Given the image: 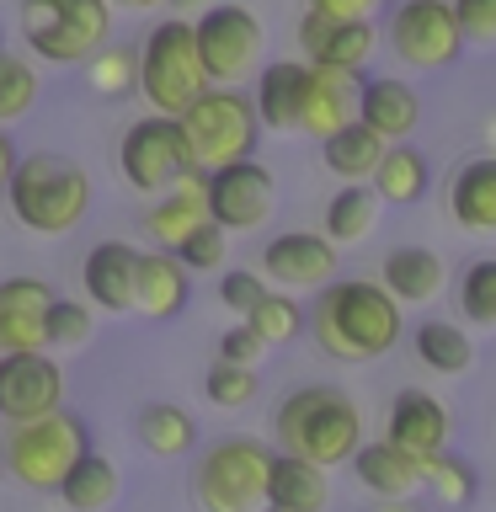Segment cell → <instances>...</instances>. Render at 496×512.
Masks as SVG:
<instances>
[{
	"label": "cell",
	"mask_w": 496,
	"mask_h": 512,
	"mask_svg": "<svg viewBox=\"0 0 496 512\" xmlns=\"http://www.w3.org/2000/svg\"><path fill=\"white\" fill-rule=\"evenodd\" d=\"M310 336L331 363H374L406 336L400 299L374 278H331L315 288Z\"/></svg>",
	"instance_id": "cell-1"
},
{
	"label": "cell",
	"mask_w": 496,
	"mask_h": 512,
	"mask_svg": "<svg viewBox=\"0 0 496 512\" xmlns=\"http://www.w3.org/2000/svg\"><path fill=\"white\" fill-rule=\"evenodd\" d=\"M272 443L283 454H299V459H315L326 470H336L363 443V406L347 390H336V384H299L272 411Z\"/></svg>",
	"instance_id": "cell-2"
},
{
	"label": "cell",
	"mask_w": 496,
	"mask_h": 512,
	"mask_svg": "<svg viewBox=\"0 0 496 512\" xmlns=\"http://www.w3.org/2000/svg\"><path fill=\"white\" fill-rule=\"evenodd\" d=\"M0 192H6L11 219L27 235H70L91 214V171L70 155H54V150L22 155L11 182Z\"/></svg>",
	"instance_id": "cell-3"
},
{
	"label": "cell",
	"mask_w": 496,
	"mask_h": 512,
	"mask_svg": "<svg viewBox=\"0 0 496 512\" xmlns=\"http://www.w3.org/2000/svg\"><path fill=\"white\" fill-rule=\"evenodd\" d=\"M16 32L32 59L54 70H80L96 48L112 43V0H22Z\"/></svg>",
	"instance_id": "cell-4"
},
{
	"label": "cell",
	"mask_w": 496,
	"mask_h": 512,
	"mask_svg": "<svg viewBox=\"0 0 496 512\" xmlns=\"http://www.w3.org/2000/svg\"><path fill=\"white\" fill-rule=\"evenodd\" d=\"M91 448V427L75 411H43L32 422H11L0 464L16 486L27 491H59V480L70 475V464Z\"/></svg>",
	"instance_id": "cell-5"
},
{
	"label": "cell",
	"mask_w": 496,
	"mask_h": 512,
	"mask_svg": "<svg viewBox=\"0 0 496 512\" xmlns=\"http://www.w3.org/2000/svg\"><path fill=\"white\" fill-rule=\"evenodd\" d=\"M203 86L208 75L198 59V38H192V16H160L139 43V96L150 102V112L182 118Z\"/></svg>",
	"instance_id": "cell-6"
},
{
	"label": "cell",
	"mask_w": 496,
	"mask_h": 512,
	"mask_svg": "<svg viewBox=\"0 0 496 512\" xmlns=\"http://www.w3.org/2000/svg\"><path fill=\"white\" fill-rule=\"evenodd\" d=\"M176 123H182L187 155L198 171H219V166H230V160L256 155V134H262L251 96L235 91V86H203Z\"/></svg>",
	"instance_id": "cell-7"
},
{
	"label": "cell",
	"mask_w": 496,
	"mask_h": 512,
	"mask_svg": "<svg viewBox=\"0 0 496 512\" xmlns=\"http://www.w3.org/2000/svg\"><path fill=\"white\" fill-rule=\"evenodd\" d=\"M272 448L256 438H219L192 464V502L203 512H262Z\"/></svg>",
	"instance_id": "cell-8"
},
{
	"label": "cell",
	"mask_w": 496,
	"mask_h": 512,
	"mask_svg": "<svg viewBox=\"0 0 496 512\" xmlns=\"http://www.w3.org/2000/svg\"><path fill=\"white\" fill-rule=\"evenodd\" d=\"M192 38H198V59L208 86H240L262 70V43L267 27L256 22L251 6H235V0H214L208 11L192 16Z\"/></svg>",
	"instance_id": "cell-9"
},
{
	"label": "cell",
	"mask_w": 496,
	"mask_h": 512,
	"mask_svg": "<svg viewBox=\"0 0 496 512\" xmlns=\"http://www.w3.org/2000/svg\"><path fill=\"white\" fill-rule=\"evenodd\" d=\"M118 171L134 192L155 198V192H166L176 176H187L198 166H192V155H187L182 123L166 118V112H144V118L128 123L123 139H118Z\"/></svg>",
	"instance_id": "cell-10"
},
{
	"label": "cell",
	"mask_w": 496,
	"mask_h": 512,
	"mask_svg": "<svg viewBox=\"0 0 496 512\" xmlns=\"http://www.w3.org/2000/svg\"><path fill=\"white\" fill-rule=\"evenodd\" d=\"M390 48L395 59L406 64V70H448V64H459V54L470 43H464L459 32V16L448 0H395L390 11Z\"/></svg>",
	"instance_id": "cell-11"
},
{
	"label": "cell",
	"mask_w": 496,
	"mask_h": 512,
	"mask_svg": "<svg viewBox=\"0 0 496 512\" xmlns=\"http://www.w3.org/2000/svg\"><path fill=\"white\" fill-rule=\"evenodd\" d=\"M203 198H208V219H219L230 235L262 230L272 219V208H278V176L256 155H246L219 171H203Z\"/></svg>",
	"instance_id": "cell-12"
},
{
	"label": "cell",
	"mask_w": 496,
	"mask_h": 512,
	"mask_svg": "<svg viewBox=\"0 0 496 512\" xmlns=\"http://www.w3.org/2000/svg\"><path fill=\"white\" fill-rule=\"evenodd\" d=\"M299 48H304V64L363 75L368 59H374V48H379V32H374V16H331V11L304 6Z\"/></svg>",
	"instance_id": "cell-13"
},
{
	"label": "cell",
	"mask_w": 496,
	"mask_h": 512,
	"mask_svg": "<svg viewBox=\"0 0 496 512\" xmlns=\"http://www.w3.org/2000/svg\"><path fill=\"white\" fill-rule=\"evenodd\" d=\"M64 406V368L54 352H0V416L6 422H32L43 411Z\"/></svg>",
	"instance_id": "cell-14"
},
{
	"label": "cell",
	"mask_w": 496,
	"mask_h": 512,
	"mask_svg": "<svg viewBox=\"0 0 496 512\" xmlns=\"http://www.w3.org/2000/svg\"><path fill=\"white\" fill-rule=\"evenodd\" d=\"M262 272L288 294H299V288L315 294L320 283L336 278V246L315 230H283L262 246Z\"/></svg>",
	"instance_id": "cell-15"
},
{
	"label": "cell",
	"mask_w": 496,
	"mask_h": 512,
	"mask_svg": "<svg viewBox=\"0 0 496 512\" xmlns=\"http://www.w3.org/2000/svg\"><path fill=\"white\" fill-rule=\"evenodd\" d=\"M352 118L363 128H374L384 144H400L422 128V96H416V86H406L400 75H363Z\"/></svg>",
	"instance_id": "cell-16"
},
{
	"label": "cell",
	"mask_w": 496,
	"mask_h": 512,
	"mask_svg": "<svg viewBox=\"0 0 496 512\" xmlns=\"http://www.w3.org/2000/svg\"><path fill=\"white\" fill-rule=\"evenodd\" d=\"M134 272H139V251L128 240H96L80 262V288L96 310L107 315H128L134 310Z\"/></svg>",
	"instance_id": "cell-17"
},
{
	"label": "cell",
	"mask_w": 496,
	"mask_h": 512,
	"mask_svg": "<svg viewBox=\"0 0 496 512\" xmlns=\"http://www.w3.org/2000/svg\"><path fill=\"white\" fill-rule=\"evenodd\" d=\"M48 304H54V283L32 278V272L0 283V352H38Z\"/></svg>",
	"instance_id": "cell-18"
},
{
	"label": "cell",
	"mask_w": 496,
	"mask_h": 512,
	"mask_svg": "<svg viewBox=\"0 0 496 512\" xmlns=\"http://www.w3.org/2000/svg\"><path fill=\"white\" fill-rule=\"evenodd\" d=\"M448 432H454V416L432 390H400L390 400V432L384 438L400 443L406 454L416 459L438 454V448H448Z\"/></svg>",
	"instance_id": "cell-19"
},
{
	"label": "cell",
	"mask_w": 496,
	"mask_h": 512,
	"mask_svg": "<svg viewBox=\"0 0 496 512\" xmlns=\"http://www.w3.org/2000/svg\"><path fill=\"white\" fill-rule=\"evenodd\" d=\"M192 299V272L171 251H139L134 272V315L144 320H176Z\"/></svg>",
	"instance_id": "cell-20"
},
{
	"label": "cell",
	"mask_w": 496,
	"mask_h": 512,
	"mask_svg": "<svg viewBox=\"0 0 496 512\" xmlns=\"http://www.w3.org/2000/svg\"><path fill=\"white\" fill-rule=\"evenodd\" d=\"M304 80H310V64H304V59H272V64H262L256 91H251L256 123L272 128V134H299Z\"/></svg>",
	"instance_id": "cell-21"
},
{
	"label": "cell",
	"mask_w": 496,
	"mask_h": 512,
	"mask_svg": "<svg viewBox=\"0 0 496 512\" xmlns=\"http://www.w3.org/2000/svg\"><path fill=\"white\" fill-rule=\"evenodd\" d=\"M347 464H352V475H358V486H363V491H374L379 502H390V496H416V491H422V459L406 454V448L390 443V438L358 443Z\"/></svg>",
	"instance_id": "cell-22"
},
{
	"label": "cell",
	"mask_w": 496,
	"mask_h": 512,
	"mask_svg": "<svg viewBox=\"0 0 496 512\" xmlns=\"http://www.w3.org/2000/svg\"><path fill=\"white\" fill-rule=\"evenodd\" d=\"M358 80L347 70H320L310 64V80H304V107H299V134L326 139L342 123H352V102H358Z\"/></svg>",
	"instance_id": "cell-23"
},
{
	"label": "cell",
	"mask_w": 496,
	"mask_h": 512,
	"mask_svg": "<svg viewBox=\"0 0 496 512\" xmlns=\"http://www.w3.org/2000/svg\"><path fill=\"white\" fill-rule=\"evenodd\" d=\"M267 507H278V512H326V507H331V480H326V464H315V459H299V454H283V448H272V470H267Z\"/></svg>",
	"instance_id": "cell-24"
},
{
	"label": "cell",
	"mask_w": 496,
	"mask_h": 512,
	"mask_svg": "<svg viewBox=\"0 0 496 512\" xmlns=\"http://www.w3.org/2000/svg\"><path fill=\"white\" fill-rule=\"evenodd\" d=\"M448 214L470 235H496V155H475L448 176Z\"/></svg>",
	"instance_id": "cell-25"
},
{
	"label": "cell",
	"mask_w": 496,
	"mask_h": 512,
	"mask_svg": "<svg viewBox=\"0 0 496 512\" xmlns=\"http://www.w3.org/2000/svg\"><path fill=\"white\" fill-rule=\"evenodd\" d=\"M198 219H208V198H203V171H187L176 176L166 192H155L150 214H144V230L160 251H171Z\"/></svg>",
	"instance_id": "cell-26"
},
{
	"label": "cell",
	"mask_w": 496,
	"mask_h": 512,
	"mask_svg": "<svg viewBox=\"0 0 496 512\" xmlns=\"http://www.w3.org/2000/svg\"><path fill=\"white\" fill-rule=\"evenodd\" d=\"M379 283L390 288L400 304H432L448 283V267L432 246H395L379 267Z\"/></svg>",
	"instance_id": "cell-27"
},
{
	"label": "cell",
	"mask_w": 496,
	"mask_h": 512,
	"mask_svg": "<svg viewBox=\"0 0 496 512\" xmlns=\"http://www.w3.org/2000/svg\"><path fill=\"white\" fill-rule=\"evenodd\" d=\"M54 496L70 512H112V507H118V496H123V475H118V464H112L107 454L86 448V454L70 464V475L59 480Z\"/></svg>",
	"instance_id": "cell-28"
},
{
	"label": "cell",
	"mask_w": 496,
	"mask_h": 512,
	"mask_svg": "<svg viewBox=\"0 0 496 512\" xmlns=\"http://www.w3.org/2000/svg\"><path fill=\"white\" fill-rule=\"evenodd\" d=\"M368 187L379 192V203H390V208H411V203H422L427 198V187H432V166H427V155L416 150V144H390L379 160V171L368 176Z\"/></svg>",
	"instance_id": "cell-29"
},
{
	"label": "cell",
	"mask_w": 496,
	"mask_h": 512,
	"mask_svg": "<svg viewBox=\"0 0 496 512\" xmlns=\"http://www.w3.org/2000/svg\"><path fill=\"white\" fill-rule=\"evenodd\" d=\"M379 208L384 203H379V192L368 182H342L331 192V203H326V230H320V235H326L336 251H342V246H363V240L379 230Z\"/></svg>",
	"instance_id": "cell-30"
},
{
	"label": "cell",
	"mask_w": 496,
	"mask_h": 512,
	"mask_svg": "<svg viewBox=\"0 0 496 512\" xmlns=\"http://www.w3.org/2000/svg\"><path fill=\"white\" fill-rule=\"evenodd\" d=\"M384 150H390V144H384L374 128H363L358 118L320 139V160H326V171L336 176V182H368V176L379 171Z\"/></svg>",
	"instance_id": "cell-31"
},
{
	"label": "cell",
	"mask_w": 496,
	"mask_h": 512,
	"mask_svg": "<svg viewBox=\"0 0 496 512\" xmlns=\"http://www.w3.org/2000/svg\"><path fill=\"white\" fill-rule=\"evenodd\" d=\"M134 432L155 459H187L192 448H198V422H192V411H182L176 400H150V406L134 416Z\"/></svg>",
	"instance_id": "cell-32"
},
{
	"label": "cell",
	"mask_w": 496,
	"mask_h": 512,
	"mask_svg": "<svg viewBox=\"0 0 496 512\" xmlns=\"http://www.w3.org/2000/svg\"><path fill=\"white\" fill-rule=\"evenodd\" d=\"M411 352H416V363L432 368V374H470V363H475V342H470V331L459 326V320H422V326L411 331Z\"/></svg>",
	"instance_id": "cell-33"
},
{
	"label": "cell",
	"mask_w": 496,
	"mask_h": 512,
	"mask_svg": "<svg viewBox=\"0 0 496 512\" xmlns=\"http://www.w3.org/2000/svg\"><path fill=\"white\" fill-rule=\"evenodd\" d=\"M80 70H86V86L102 96V102H123L128 91H139V48L102 43L86 64H80Z\"/></svg>",
	"instance_id": "cell-34"
},
{
	"label": "cell",
	"mask_w": 496,
	"mask_h": 512,
	"mask_svg": "<svg viewBox=\"0 0 496 512\" xmlns=\"http://www.w3.org/2000/svg\"><path fill=\"white\" fill-rule=\"evenodd\" d=\"M38 91H43L38 64L0 43V123H22L38 107Z\"/></svg>",
	"instance_id": "cell-35"
},
{
	"label": "cell",
	"mask_w": 496,
	"mask_h": 512,
	"mask_svg": "<svg viewBox=\"0 0 496 512\" xmlns=\"http://www.w3.org/2000/svg\"><path fill=\"white\" fill-rule=\"evenodd\" d=\"M240 320H246L267 347H283V342H294V336L304 331V310H299V299L288 294V288H267Z\"/></svg>",
	"instance_id": "cell-36"
},
{
	"label": "cell",
	"mask_w": 496,
	"mask_h": 512,
	"mask_svg": "<svg viewBox=\"0 0 496 512\" xmlns=\"http://www.w3.org/2000/svg\"><path fill=\"white\" fill-rule=\"evenodd\" d=\"M422 486H427L432 496H438L443 507H464V502H475L480 475H475L459 454L438 448V454H427V459H422Z\"/></svg>",
	"instance_id": "cell-37"
},
{
	"label": "cell",
	"mask_w": 496,
	"mask_h": 512,
	"mask_svg": "<svg viewBox=\"0 0 496 512\" xmlns=\"http://www.w3.org/2000/svg\"><path fill=\"white\" fill-rule=\"evenodd\" d=\"M256 390H262V379H256V368H246V363L214 358V363H208V374H203V395L214 400L219 411H246L256 400Z\"/></svg>",
	"instance_id": "cell-38"
},
{
	"label": "cell",
	"mask_w": 496,
	"mask_h": 512,
	"mask_svg": "<svg viewBox=\"0 0 496 512\" xmlns=\"http://www.w3.org/2000/svg\"><path fill=\"white\" fill-rule=\"evenodd\" d=\"M171 256L182 262L187 272H219V262L230 256V230L219 219H198L192 230L171 246Z\"/></svg>",
	"instance_id": "cell-39"
},
{
	"label": "cell",
	"mask_w": 496,
	"mask_h": 512,
	"mask_svg": "<svg viewBox=\"0 0 496 512\" xmlns=\"http://www.w3.org/2000/svg\"><path fill=\"white\" fill-rule=\"evenodd\" d=\"M459 315L470 320V326H480V331L496 326V256L464 267V278H459Z\"/></svg>",
	"instance_id": "cell-40"
},
{
	"label": "cell",
	"mask_w": 496,
	"mask_h": 512,
	"mask_svg": "<svg viewBox=\"0 0 496 512\" xmlns=\"http://www.w3.org/2000/svg\"><path fill=\"white\" fill-rule=\"evenodd\" d=\"M91 342V310L80 299H59L48 304L43 315V347L48 352H70V347H86Z\"/></svg>",
	"instance_id": "cell-41"
},
{
	"label": "cell",
	"mask_w": 496,
	"mask_h": 512,
	"mask_svg": "<svg viewBox=\"0 0 496 512\" xmlns=\"http://www.w3.org/2000/svg\"><path fill=\"white\" fill-rule=\"evenodd\" d=\"M459 16V32L464 43L475 48H496V0H448Z\"/></svg>",
	"instance_id": "cell-42"
},
{
	"label": "cell",
	"mask_w": 496,
	"mask_h": 512,
	"mask_svg": "<svg viewBox=\"0 0 496 512\" xmlns=\"http://www.w3.org/2000/svg\"><path fill=\"white\" fill-rule=\"evenodd\" d=\"M267 294V283H262V272H246V267H230V272H219V304L224 310H235V315H246L256 299Z\"/></svg>",
	"instance_id": "cell-43"
},
{
	"label": "cell",
	"mask_w": 496,
	"mask_h": 512,
	"mask_svg": "<svg viewBox=\"0 0 496 512\" xmlns=\"http://www.w3.org/2000/svg\"><path fill=\"white\" fill-rule=\"evenodd\" d=\"M219 358H224V363H246V368H256V363L267 358V342L246 326V320H240V326H230V331L219 336Z\"/></svg>",
	"instance_id": "cell-44"
},
{
	"label": "cell",
	"mask_w": 496,
	"mask_h": 512,
	"mask_svg": "<svg viewBox=\"0 0 496 512\" xmlns=\"http://www.w3.org/2000/svg\"><path fill=\"white\" fill-rule=\"evenodd\" d=\"M315 11H331V16H374V11H384L390 0H310Z\"/></svg>",
	"instance_id": "cell-45"
},
{
	"label": "cell",
	"mask_w": 496,
	"mask_h": 512,
	"mask_svg": "<svg viewBox=\"0 0 496 512\" xmlns=\"http://www.w3.org/2000/svg\"><path fill=\"white\" fill-rule=\"evenodd\" d=\"M16 160H22V155H16V144H11V128H6V123H0V187H6V182H11V171H16Z\"/></svg>",
	"instance_id": "cell-46"
},
{
	"label": "cell",
	"mask_w": 496,
	"mask_h": 512,
	"mask_svg": "<svg viewBox=\"0 0 496 512\" xmlns=\"http://www.w3.org/2000/svg\"><path fill=\"white\" fill-rule=\"evenodd\" d=\"M171 6V16H198V11H208L214 0H166Z\"/></svg>",
	"instance_id": "cell-47"
},
{
	"label": "cell",
	"mask_w": 496,
	"mask_h": 512,
	"mask_svg": "<svg viewBox=\"0 0 496 512\" xmlns=\"http://www.w3.org/2000/svg\"><path fill=\"white\" fill-rule=\"evenodd\" d=\"M112 6H123V11H155V6H166V0H112Z\"/></svg>",
	"instance_id": "cell-48"
},
{
	"label": "cell",
	"mask_w": 496,
	"mask_h": 512,
	"mask_svg": "<svg viewBox=\"0 0 496 512\" xmlns=\"http://www.w3.org/2000/svg\"><path fill=\"white\" fill-rule=\"evenodd\" d=\"M486 139H491V144H496V118H491V123H486Z\"/></svg>",
	"instance_id": "cell-49"
},
{
	"label": "cell",
	"mask_w": 496,
	"mask_h": 512,
	"mask_svg": "<svg viewBox=\"0 0 496 512\" xmlns=\"http://www.w3.org/2000/svg\"><path fill=\"white\" fill-rule=\"evenodd\" d=\"M262 512H278V507H262Z\"/></svg>",
	"instance_id": "cell-50"
}]
</instances>
